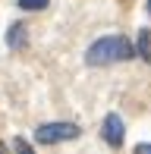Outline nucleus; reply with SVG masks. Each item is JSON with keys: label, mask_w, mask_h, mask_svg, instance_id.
Masks as SVG:
<instances>
[{"label": "nucleus", "mask_w": 151, "mask_h": 154, "mask_svg": "<svg viewBox=\"0 0 151 154\" xmlns=\"http://www.w3.org/2000/svg\"><path fill=\"white\" fill-rule=\"evenodd\" d=\"M135 57V44L126 35H104V38L91 41L85 51L88 66H110V63H126Z\"/></svg>", "instance_id": "obj_1"}, {"label": "nucleus", "mask_w": 151, "mask_h": 154, "mask_svg": "<svg viewBox=\"0 0 151 154\" xmlns=\"http://www.w3.org/2000/svg\"><path fill=\"white\" fill-rule=\"evenodd\" d=\"M82 135V126L57 120V123H41L35 129V142L38 145H60V142H72V138Z\"/></svg>", "instance_id": "obj_2"}, {"label": "nucleus", "mask_w": 151, "mask_h": 154, "mask_svg": "<svg viewBox=\"0 0 151 154\" xmlns=\"http://www.w3.org/2000/svg\"><path fill=\"white\" fill-rule=\"evenodd\" d=\"M101 138H104L110 148H123V138H126V123L120 113H107L101 123Z\"/></svg>", "instance_id": "obj_3"}, {"label": "nucleus", "mask_w": 151, "mask_h": 154, "mask_svg": "<svg viewBox=\"0 0 151 154\" xmlns=\"http://www.w3.org/2000/svg\"><path fill=\"white\" fill-rule=\"evenodd\" d=\"M25 41H29V29H25V22H13L10 29H6V47H10V51L25 47Z\"/></svg>", "instance_id": "obj_4"}, {"label": "nucleus", "mask_w": 151, "mask_h": 154, "mask_svg": "<svg viewBox=\"0 0 151 154\" xmlns=\"http://www.w3.org/2000/svg\"><path fill=\"white\" fill-rule=\"evenodd\" d=\"M135 57H142L145 63H151V32L142 29L139 38H135Z\"/></svg>", "instance_id": "obj_5"}, {"label": "nucleus", "mask_w": 151, "mask_h": 154, "mask_svg": "<svg viewBox=\"0 0 151 154\" xmlns=\"http://www.w3.org/2000/svg\"><path fill=\"white\" fill-rule=\"evenodd\" d=\"M16 3H19V10H25V13H41V10L51 6V0H16Z\"/></svg>", "instance_id": "obj_6"}, {"label": "nucleus", "mask_w": 151, "mask_h": 154, "mask_svg": "<svg viewBox=\"0 0 151 154\" xmlns=\"http://www.w3.org/2000/svg\"><path fill=\"white\" fill-rule=\"evenodd\" d=\"M13 148H16V154H35V148H32L25 138H16V142H13Z\"/></svg>", "instance_id": "obj_7"}, {"label": "nucleus", "mask_w": 151, "mask_h": 154, "mask_svg": "<svg viewBox=\"0 0 151 154\" xmlns=\"http://www.w3.org/2000/svg\"><path fill=\"white\" fill-rule=\"evenodd\" d=\"M135 154H151V142H142V145H135Z\"/></svg>", "instance_id": "obj_8"}, {"label": "nucleus", "mask_w": 151, "mask_h": 154, "mask_svg": "<svg viewBox=\"0 0 151 154\" xmlns=\"http://www.w3.org/2000/svg\"><path fill=\"white\" fill-rule=\"evenodd\" d=\"M0 154H6V145H3V142H0Z\"/></svg>", "instance_id": "obj_9"}, {"label": "nucleus", "mask_w": 151, "mask_h": 154, "mask_svg": "<svg viewBox=\"0 0 151 154\" xmlns=\"http://www.w3.org/2000/svg\"><path fill=\"white\" fill-rule=\"evenodd\" d=\"M148 13H151V0H148Z\"/></svg>", "instance_id": "obj_10"}]
</instances>
